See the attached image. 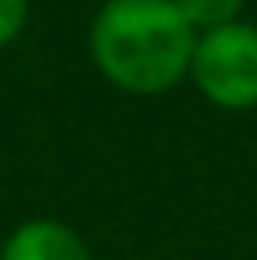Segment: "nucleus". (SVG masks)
<instances>
[{
	"instance_id": "nucleus-5",
	"label": "nucleus",
	"mask_w": 257,
	"mask_h": 260,
	"mask_svg": "<svg viewBox=\"0 0 257 260\" xmlns=\"http://www.w3.org/2000/svg\"><path fill=\"white\" fill-rule=\"evenodd\" d=\"M26 15H31V4H26V0H0V49L12 46L23 34Z\"/></svg>"
},
{
	"instance_id": "nucleus-1",
	"label": "nucleus",
	"mask_w": 257,
	"mask_h": 260,
	"mask_svg": "<svg viewBox=\"0 0 257 260\" xmlns=\"http://www.w3.org/2000/svg\"><path fill=\"white\" fill-rule=\"evenodd\" d=\"M197 30L174 0H102L87 30L95 68L132 98L170 94L189 79Z\"/></svg>"
},
{
	"instance_id": "nucleus-4",
	"label": "nucleus",
	"mask_w": 257,
	"mask_h": 260,
	"mask_svg": "<svg viewBox=\"0 0 257 260\" xmlns=\"http://www.w3.org/2000/svg\"><path fill=\"white\" fill-rule=\"evenodd\" d=\"M174 4H178V12L185 15V23L193 30L205 34V30H216V26L238 23L246 0H174Z\"/></svg>"
},
{
	"instance_id": "nucleus-2",
	"label": "nucleus",
	"mask_w": 257,
	"mask_h": 260,
	"mask_svg": "<svg viewBox=\"0 0 257 260\" xmlns=\"http://www.w3.org/2000/svg\"><path fill=\"white\" fill-rule=\"evenodd\" d=\"M189 83L208 106L242 113L257 106V26L238 19L197 34Z\"/></svg>"
},
{
	"instance_id": "nucleus-3",
	"label": "nucleus",
	"mask_w": 257,
	"mask_h": 260,
	"mask_svg": "<svg viewBox=\"0 0 257 260\" xmlns=\"http://www.w3.org/2000/svg\"><path fill=\"white\" fill-rule=\"evenodd\" d=\"M0 260H91V249L61 219H26L4 238Z\"/></svg>"
}]
</instances>
